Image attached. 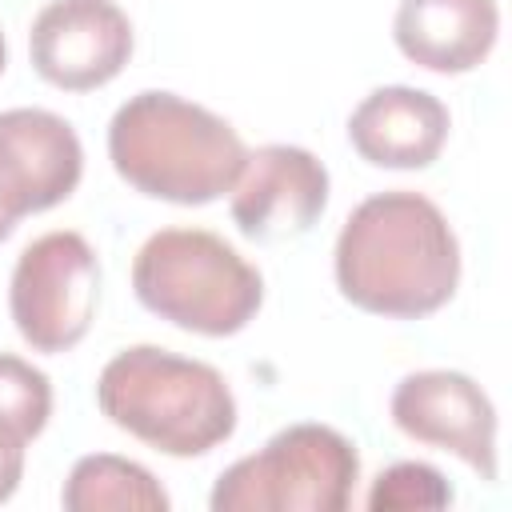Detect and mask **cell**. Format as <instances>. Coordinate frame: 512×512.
Instances as JSON below:
<instances>
[{
  "instance_id": "cell-10",
  "label": "cell",
  "mask_w": 512,
  "mask_h": 512,
  "mask_svg": "<svg viewBox=\"0 0 512 512\" xmlns=\"http://www.w3.org/2000/svg\"><path fill=\"white\" fill-rule=\"evenodd\" d=\"M328 208V168L296 144H264L244 156L232 184V224L256 244L304 236Z\"/></svg>"
},
{
  "instance_id": "cell-16",
  "label": "cell",
  "mask_w": 512,
  "mask_h": 512,
  "mask_svg": "<svg viewBox=\"0 0 512 512\" xmlns=\"http://www.w3.org/2000/svg\"><path fill=\"white\" fill-rule=\"evenodd\" d=\"M24 476V440L0 424V504L12 500V492L20 488Z\"/></svg>"
},
{
  "instance_id": "cell-11",
  "label": "cell",
  "mask_w": 512,
  "mask_h": 512,
  "mask_svg": "<svg viewBox=\"0 0 512 512\" xmlns=\"http://www.w3.org/2000/svg\"><path fill=\"white\" fill-rule=\"evenodd\" d=\"M452 116L440 96L408 84L368 92L348 116V140L376 168H428L448 144Z\"/></svg>"
},
{
  "instance_id": "cell-1",
  "label": "cell",
  "mask_w": 512,
  "mask_h": 512,
  "mask_svg": "<svg viewBox=\"0 0 512 512\" xmlns=\"http://www.w3.org/2000/svg\"><path fill=\"white\" fill-rule=\"evenodd\" d=\"M332 268L340 296L360 312L420 320L456 296L460 240L436 200L392 188L348 212Z\"/></svg>"
},
{
  "instance_id": "cell-6",
  "label": "cell",
  "mask_w": 512,
  "mask_h": 512,
  "mask_svg": "<svg viewBox=\"0 0 512 512\" xmlns=\"http://www.w3.org/2000/svg\"><path fill=\"white\" fill-rule=\"evenodd\" d=\"M100 300V260L96 248L68 228L44 232L16 256L8 308L20 340L32 352L76 348L96 316Z\"/></svg>"
},
{
  "instance_id": "cell-8",
  "label": "cell",
  "mask_w": 512,
  "mask_h": 512,
  "mask_svg": "<svg viewBox=\"0 0 512 512\" xmlns=\"http://www.w3.org/2000/svg\"><path fill=\"white\" fill-rule=\"evenodd\" d=\"M84 172L76 128L48 108L0 112V240L32 216L68 200Z\"/></svg>"
},
{
  "instance_id": "cell-14",
  "label": "cell",
  "mask_w": 512,
  "mask_h": 512,
  "mask_svg": "<svg viewBox=\"0 0 512 512\" xmlns=\"http://www.w3.org/2000/svg\"><path fill=\"white\" fill-rule=\"evenodd\" d=\"M48 416H52L48 376L12 352H0V424L28 444L44 432Z\"/></svg>"
},
{
  "instance_id": "cell-2",
  "label": "cell",
  "mask_w": 512,
  "mask_h": 512,
  "mask_svg": "<svg viewBox=\"0 0 512 512\" xmlns=\"http://www.w3.org/2000/svg\"><path fill=\"white\" fill-rule=\"evenodd\" d=\"M244 156L248 148L224 116L160 88L128 96L108 124L116 176L140 196L184 208L232 192Z\"/></svg>"
},
{
  "instance_id": "cell-4",
  "label": "cell",
  "mask_w": 512,
  "mask_h": 512,
  "mask_svg": "<svg viewBox=\"0 0 512 512\" xmlns=\"http://www.w3.org/2000/svg\"><path fill=\"white\" fill-rule=\"evenodd\" d=\"M136 300L196 336H236L264 304V276L208 228H160L132 260Z\"/></svg>"
},
{
  "instance_id": "cell-13",
  "label": "cell",
  "mask_w": 512,
  "mask_h": 512,
  "mask_svg": "<svg viewBox=\"0 0 512 512\" xmlns=\"http://www.w3.org/2000/svg\"><path fill=\"white\" fill-rule=\"evenodd\" d=\"M60 504L68 512H168L172 500L160 480L116 452L80 456L64 480Z\"/></svg>"
},
{
  "instance_id": "cell-5",
  "label": "cell",
  "mask_w": 512,
  "mask_h": 512,
  "mask_svg": "<svg viewBox=\"0 0 512 512\" xmlns=\"http://www.w3.org/2000/svg\"><path fill=\"white\" fill-rule=\"evenodd\" d=\"M360 480L356 444L328 424H288L220 472L212 512H344Z\"/></svg>"
},
{
  "instance_id": "cell-15",
  "label": "cell",
  "mask_w": 512,
  "mask_h": 512,
  "mask_svg": "<svg viewBox=\"0 0 512 512\" xmlns=\"http://www.w3.org/2000/svg\"><path fill=\"white\" fill-rule=\"evenodd\" d=\"M364 504L372 512H412V508H448L452 504V484L444 480V472H436L432 464H420V460H400V464H388Z\"/></svg>"
},
{
  "instance_id": "cell-7",
  "label": "cell",
  "mask_w": 512,
  "mask_h": 512,
  "mask_svg": "<svg viewBox=\"0 0 512 512\" xmlns=\"http://www.w3.org/2000/svg\"><path fill=\"white\" fill-rule=\"evenodd\" d=\"M392 424L428 448L452 452L480 480H496V404L488 392L452 368H424L392 388Z\"/></svg>"
},
{
  "instance_id": "cell-17",
  "label": "cell",
  "mask_w": 512,
  "mask_h": 512,
  "mask_svg": "<svg viewBox=\"0 0 512 512\" xmlns=\"http://www.w3.org/2000/svg\"><path fill=\"white\" fill-rule=\"evenodd\" d=\"M4 60H8V48H4V32H0V72H4Z\"/></svg>"
},
{
  "instance_id": "cell-12",
  "label": "cell",
  "mask_w": 512,
  "mask_h": 512,
  "mask_svg": "<svg viewBox=\"0 0 512 512\" xmlns=\"http://www.w3.org/2000/svg\"><path fill=\"white\" fill-rule=\"evenodd\" d=\"M500 36L496 0H400L392 40L416 68L460 76L488 60Z\"/></svg>"
},
{
  "instance_id": "cell-9",
  "label": "cell",
  "mask_w": 512,
  "mask_h": 512,
  "mask_svg": "<svg viewBox=\"0 0 512 512\" xmlns=\"http://www.w3.org/2000/svg\"><path fill=\"white\" fill-rule=\"evenodd\" d=\"M28 56L52 88H104L132 56V20L116 0H52L32 20Z\"/></svg>"
},
{
  "instance_id": "cell-3",
  "label": "cell",
  "mask_w": 512,
  "mask_h": 512,
  "mask_svg": "<svg viewBox=\"0 0 512 512\" xmlns=\"http://www.w3.org/2000/svg\"><path fill=\"white\" fill-rule=\"evenodd\" d=\"M96 404L120 432L176 460L204 456L236 432L228 380L212 364L156 344L116 352L100 368Z\"/></svg>"
}]
</instances>
